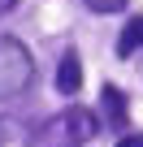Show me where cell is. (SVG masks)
Instances as JSON below:
<instances>
[{"mask_svg": "<svg viewBox=\"0 0 143 147\" xmlns=\"http://www.w3.org/2000/svg\"><path fill=\"white\" fill-rule=\"evenodd\" d=\"M83 5H87L91 13H121L126 0H83Z\"/></svg>", "mask_w": 143, "mask_h": 147, "instance_id": "6", "label": "cell"}, {"mask_svg": "<svg viewBox=\"0 0 143 147\" xmlns=\"http://www.w3.org/2000/svg\"><path fill=\"white\" fill-rule=\"evenodd\" d=\"M134 52H143V13L130 18L117 35V56H134Z\"/></svg>", "mask_w": 143, "mask_h": 147, "instance_id": "5", "label": "cell"}, {"mask_svg": "<svg viewBox=\"0 0 143 147\" xmlns=\"http://www.w3.org/2000/svg\"><path fill=\"white\" fill-rule=\"evenodd\" d=\"M35 82V56L22 39L0 35V100H18Z\"/></svg>", "mask_w": 143, "mask_h": 147, "instance_id": "2", "label": "cell"}, {"mask_svg": "<svg viewBox=\"0 0 143 147\" xmlns=\"http://www.w3.org/2000/svg\"><path fill=\"white\" fill-rule=\"evenodd\" d=\"M100 117H104V125H113V130H121L126 125V117H130V108H126V95H121V87H100Z\"/></svg>", "mask_w": 143, "mask_h": 147, "instance_id": "4", "label": "cell"}, {"mask_svg": "<svg viewBox=\"0 0 143 147\" xmlns=\"http://www.w3.org/2000/svg\"><path fill=\"white\" fill-rule=\"evenodd\" d=\"M117 147H143V130H134V134H121V138H117Z\"/></svg>", "mask_w": 143, "mask_h": 147, "instance_id": "7", "label": "cell"}, {"mask_svg": "<svg viewBox=\"0 0 143 147\" xmlns=\"http://www.w3.org/2000/svg\"><path fill=\"white\" fill-rule=\"evenodd\" d=\"M13 5H18V0H0V13H9V9H13Z\"/></svg>", "mask_w": 143, "mask_h": 147, "instance_id": "8", "label": "cell"}, {"mask_svg": "<svg viewBox=\"0 0 143 147\" xmlns=\"http://www.w3.org/2000/svg\"><path fill=\"white\" fill-rule=\"evenodd\" d=\"M78 87H83V61H78L74 48H65V56L56 61V91L61 95H78Z\"/></svg>", "mask_w": 143, "mask_h": 147, "instance_id": "3", "label": "cell"}, {"mask_svg": "<svg viewBox=\"0 0 143 147\" xmlns=\"http://www.w3.org/2000/svg\"><path fill=\"white\" fill-rule=\"evenodd\" d=\"M96 130H100V117H96L91 108H65V113L48 117V121L30 134L26 147H87V143L96 138Z\"/></svg>", "mask_w": 143, "mask_h": 147, "instance_id": "1", "label": "cell"}]
</instances>
